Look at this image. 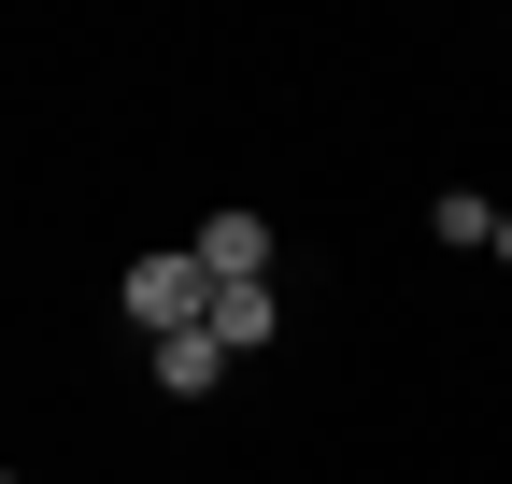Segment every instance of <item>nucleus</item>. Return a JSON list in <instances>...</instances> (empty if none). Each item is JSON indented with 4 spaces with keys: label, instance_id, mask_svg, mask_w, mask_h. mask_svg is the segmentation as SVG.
I'll return each instance as SVG.
<instances>
[{
    "label": "nucleus",
    "instance_id": "f257e3e1",
    "mask_svg": "<svg viewBox=\"0 0 512 484\" xmlns=\"http://www.w3.org/2000/svg\"><path fill=\"white\" fill-rule=\"evenodd\" d=\"M128 328H143V342L214 328V271H200V242H185V257H143V271H128Z\"/></svg>",
    "mask_w": 512,
    "mask_h": 484
},
{
    "label": "nucleus",
    "instance_id": "f03ea898",
    "mask_svg": "<svg viewBox=\"0 0 512 484\" xmlns=\"http://www.w3.org/2000/svg\"><path fill=\"white\" fill-rule=\"evenodd\" d=\"M200 271L214 285H271V228H256V214H214L200 228Z\"/></svg>",
    "mask_w": 512,
    "mask_h": 484
},
{
    "label": "nucleus",
    "instance_id": "7ed1b4c3",
    "mask_svg": "<svg viewBox=\"0 0 512 484\" xmlns=\"http://www.w3.org/2000/svg\"><path fill=\"white\" fill-rule=\"evenodd\" d=\"M228 371H242V356H228L214 328H185V342H157V385H171V399H214Z\"/></svg>",
    "mask_w": 512,
    "mask_h": 484
},
{
    "label": "nucleus",
    "instance_id": "20e7f679",
    "mask_svg": "<svg viewBox=\"0 0 512 484\" xmlns=\"http://www.w3.org/2000/svg\"><path fill=\"white\" fill-rule=\"evenodd\" d=\"M271 328H285L271 285H214V342H228V356H271Z\"/></svg>",
    "mask_w": 512,
    "mask_h": 484
},
{
    "label": "nucleus",
    "instance_id": "39448f33",
    "mask_svg": "<svg viewBox=\"0 0 512 484\" xmlns=\"http://www.w3.org/2000/svg\"><path fill=\"white\" fill-rule=\"evenodd\" d=\"M427 228H441V242H456V257H470V242H484V257H498V214H484V200H470V186H456V200H441V214H427Z\"/></svg>",
    "mask_w": 512,
    "mask_h": 484
},
{
    "label": "nucleus",
    "instance_id": "423d86ee",
    "mask_svg": "<svg viewBox=\"0 0 512 484\" xmlns=\"http://www.w3.org/2000/svg\"><path fill=\"white\" fill-rule=\"evenodd\" d=\"M498 271H512V214H498Z\"/></svg>",
    "mask_w": 512,
    "mask_h": 484
}]
</instances>
